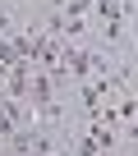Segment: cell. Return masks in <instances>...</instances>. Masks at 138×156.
Returning <instances> with one entry per match:
<instances>
[{
	"mask_svg": "<svg viewBox=\"0 0 138 156\" xmlns=\"http://www.w3.org/2000/svg\"><path fill=\"white\" fill-rule=\"evenodd\" d=\"M92 14H97V23H106V19L124 14V9H120V0H92Z\"/></svg>",
	"mask_w": 138,
	"mask_h": 156,
	"instance_id": "cell-1",
	"label": "cell"
}]
</instances>
